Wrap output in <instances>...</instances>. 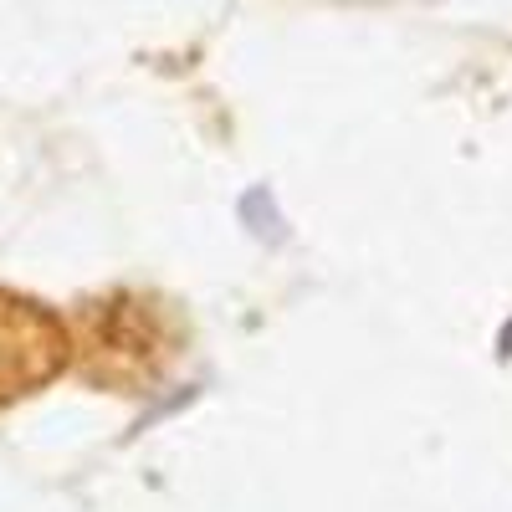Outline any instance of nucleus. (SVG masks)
I'll list each match as a JSON object with an SVG mask.
<instances>
[{"label": "nucleus", "instance_id": "obj_1", "mask_svg": "<svg viewBox=\"0 0 512 512\" xmlns=\"http://www.w3.org/2000/svg\"><path fill=\"white\" fill-rule=\"evenodd\" d=\"M185 328L169 303L144 292H108L82 313V374L113 395H139L169 374Z\"/></svg>", "mask_w": 512, "mask_h": 512}, {"label": "nucleus", "instance_id": "obj_2", "mask_svg": "<svg viewBox=\"0 0 512 512\" xmlns=\"http://www.w3.org/2000/svg\"><path fill=\"white\" fill-rule=\"evenodd\" d=\"M72 333L47 308L21 292H0V410L47 390L72 364Z\"/></svg>", "mask_w": 512, "mask_h": 512}]
</instances>
